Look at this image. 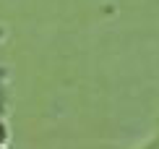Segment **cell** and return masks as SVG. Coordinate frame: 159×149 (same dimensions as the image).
Listing matches in <instances>:
<instances>
[{
	"label": "cell",
	"instance_id": "obj_1",
	"mask_svg": "<svg viewBox=\"0 0 159 149\" xmlns=\"http://www.w3.org/2000/svg\"><path fill=\"white\" fill-rule=\"evenodd\" d=\"M143 149H159V136H157L154 141H151V144H146V147H143Z\"/></svg>",
	"mask_w": 159,
	"mask_h": 149
}]
</instances>
